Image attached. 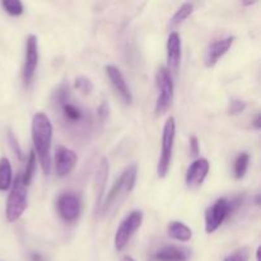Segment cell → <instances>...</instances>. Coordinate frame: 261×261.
Wrapping results in <instances>:
<instances>
[{
    "mask_svg": "<svg viewBox=\"0 0 261 261\" xmlns=\"http://www.w3.org/2000/svg\"><path fill=\"white\" fill-rule=\"evenodd\" d=\"M255 3H256V2H244L242 4H244V5H252V4H255Z\"/></svg>",
    "mask_w": 261,
    "mask_h": 261,
    "instance_id": "obj_34",
    "label": "cell"
},
{
    "mask_svg": "<svg viewBox=\"0 0 261 261\" xmlns=\"http://www.w3.org/2000/svg\"><path fill=\"white\" fill-rule=\"evenodd\" d=\"M176 137V121L175 117L170 116L165 122L162 133V144H161V155L157 165L158 177L163 178L167 176L170 170L171 161H172L173 144H175Z\"/></svg>",
    "mask_w": 261,
    "mask_h": 261,
    "instance_id": "obj_5",
    "label": "cell"
},
{
    "mask_svg": "<svg viewBox=\"0 0 261 261\" xmlns=\"http://www.w3.org/2000/svg\"><path fill=\"white\" fill-rule=\"evenodd\" d=\"M32 260L33 261H43V257L41 256L40 254H33L32 255Z\"/></svg>",
    "mask_w": 261,
    "mask_h": 261,
    "instance_id": "obj_31",
    "label": "cell"
},
{
    "mask_svg": "<svg viewBox=\"0 0 261 261\" xmlns=\"http://www.w3.org/2000/svg\"><path fill=\"white\" fill-rule=\"evenodd\" d=\"M121 261H135L134 259H133V257L132 256H125L124 257V259H122Z\"/></svg>",
    "mask_w": 261,
    "mask_h": 261,
    "instance_id": "obj_32",
    "label": "cell"
},
{
    "mask_svg": "<svg viewBox=\"0 0 261 261\" xmlns=\"http://www.w3.org/2000/svg\"><path fill=\"white\" fill-rule=\"evenodd\" d=\"M249 163H250V155L247 154L246 152H242L237 155L233 165L234 177H236L237 180H241V178L245 177V175H246L247 172V168H249Z\"/></svg>",
    "mask_w": 261,
    "mask_h": 261,
    "instance_id": "obj_20",
    "label": "cell"
},
{
    "mask_svg": "<svg viewBox=\"0 0 261 261\" xmlns=\"http://www.w3.org/2000/svg\"><path fill=\"white\" fill-rule=\"evenodd\" d=\"M53 103L68 129L73 130L76 134L88 132L92 124L89 111L74 101L69 91V86L63 83L58 87V89L54 92Z\"/></svg>",
    "mask_w": 261,
    "mask_h": 261,
    "instance_id": "obj_1",
    "label": "cell"
},
{
    "mask_svg": "<svg viewBox=\"0 0 261 261\" xmlns=\"http://www.w3.org/2000/svg\"><path fill=\"white\" fill-rule=\"evenodd\" d=\"M13 184L12 163L7 157L0 158V191H7Z\"/></svg>",
    "mask_w": 261,
    "mask_h": 261,
    "instance_id": "obj_19",
    "label": "cell"
},
{
    "mask_svg": "<svg viewBox=\"0 0 261 261\" xmlns=\"http://www.w3.org/2000/svg\"><path fill=\"white\" fill-rule=\"evenodd\" d=\"M2 5L5 12L12 17H18L24 12V7L19 0H4V2H2Z\"/></svg>",
    "mask_w": 261,
    "mask_h": 261,
    "instance_id": "obj_23",
    "label": "cell"
},
{
    "mask_svg": "<svg viewBox=\"0 0 261 261\" xmlns=\"http://www.w3.org/2000/svg\"><path fill=\"white\" fill-rule=\"evenodd\" d=\"M8 142H9L10 148H12L13 152L15 153V155H17L20 161L24 160V153H23V149L20 148L19 143H18L17 137H15L14 133H13L10 129L8 130Z\"/></svg>",
    "mask_w": 261,
    "mask_h": 261,
    "instance_id": "obj_25",
    "label": "cell"
},
{
    "mask_svg": "<svg viewBox=\"0 0 261 261\" xmlns=\"http://www.w3.org/2000/svg\"><path fill=\"white\" fill-rule=\"evenodd\" d=\"M38 65V40L37 36L28 35L25 38L24 63H23V83L25 87H30L35 78L36 69Z\"/></svg>",
    "mask_w": 261,
    "mask_h": 261,
    "instance_id": "obj_8",
    "label": "cell"
},
{
    "mask_svg": "<svg viewBox=\"0 0 261 261\" xmlns=\"http://www.w3.org/2000/svg\"><path fill=\"white\" fill-rule=\"evenodd\" d=\"M231 214L229 212V201L221 198L205 212V232L214 233L222 226L227 217Z\"/></svg>",
    "mask_w": 261,
    "mask_h": 261,
    "instance_id": "obj_9",
    "label": "cell"
},
{
    "mask_svg": "<svg viewBox=\"0 0 261 261\" xmlns=\"http://www.w3.org/2000/svg\"><path fill=\"white\" fill-rule=\"evenodd\" d=\"M189 255H190V252L185 247L167 245V246L161 247L155 252L154 259L157 261H188Z\"/></svg>",
    "mask_w": 261,
    "mask_h": 261,
    "instance_id": "obj_17",
    "label": "cell"
},
{
    "mask_svg": "<svg viewBox=\"0 0 261 261\" xmlns=\"http://www.w3.org/2000/svg\"><path fill=\"white\" fill-rule=\"evenodd\" d=\"M138 176V166L132 165L121 173L119 178L116 180V182L114 184V186L111 188V190L109 191V195L106 196L103 201H102V206L99 213L107 216V214L111 213L112 211L116 209L117 205H120L122 200H124L125 196L127 194L132 193V190L135 186V181H137Z\"/></svg>",
    "mask_w": 261,
    "mask_h": 261,
    "instance_id": "obj_3",
    "label": "cell"
},
{
    "mask_svg": "<svg viewBox=\"0 0 261 261\" xmlns=\"http://www.w3.org/2000/svg\"><path fill=\"white\" fill-rule=\"evenodd\" d=\"M256 260L260 261V247H257L256 250Z\"/></svg>",
    "mask_w": 261,
    "mask_h": 261,
    "instance_id": "obj_33",
    "label": "cell"
},
{
    "mask_svg": "<svg viewBox=\"0 0 261 261\" xmlns=\"http://www.w3.org/2000/svg\"><path fill=\"white\" fill-rule=\"evenodd\" d=\"M260 120H261V115L257 114L256 117H255V120H254V127H255V129H256V130H260V126H261Z\"/></svg>",
    "mask_w": 261,
    "mask_h": 261,
    "instance_id": "obj_30",
    "label": "cell"
},
{
    "mask_svg": "<svg viewBox=\"0 0 261 261\" xmlns=\"http://www.w3.org/2000/svg\"><path fill=\"white\" fill-rule=\"evenodd\" d=\"M246 102L242 101V99H232L231 102H229V106H228V114L232 115V116H234V115H240L242 114V112L246 110Z\"/></svg>",
    "mask_w": 261,
    "mask_h": 261,
    "instance_id": "obj_27",
    "label": "cell"
},
{
    "mask_svg": "<svg viewBox=\"0 0 261 261\" xmlns=\"http://www.w3.org/2000/svg\"><path fill=\"white\" fill-rule=\"evenodd\" d=\"M233 41L234 36H228V37L221 38V40H217L213 43H211L209 47L206 48L205 55H204V64H205L206 68H213L218 63L219 59L226 55L227 51L231 48V46L233 45Z\"/></svg>",
    "mask_w": 261,
    "mask_h": 261,
    "instance_id": "obj_15",
    "label": "cell"
},
{
    "mask_svg": "<svg viewBox=\"0 0 261 261\" xmlns=\"http://www.w3.org/2000/svg\"><path fill=\"white\" fill-rule=\"evenodd\" d=\"M193 10H194L193 3H184V4L181 5L177 10H176V13L173 14V17L171 18V22H170L171 27H175V25L181 24V23H182L184 20L189 17V15H191Z\"/></svg>",
    "mask_w": 261,
    "mask_h": 261,
    "instance_id": "obj_22",
    "label": "cell"
},
{
    "mask_svg": "<svg viewBox=\"0 0 261 261\" xmlns=\"http://www.w3.org/2000/svg\"><path fill=\"white\" fill-rule=\"evenodd\" d=\"M74 88L78 89L79 92H82V93L84 94H91L92 92H93V83H92V81L89 78H87V76H78V78H75V81H74Z\"/></svg>",
    "mask_w": 261,
    "mask_h": 261,
    "instance_id": "obj_24",
    "label": "cell"
},
{
    "mask_svg": "<svg viewBox=\"0 0 261 261\" xmlns=\"http://www.w3.org/2000/svg\"><path fill=\"white\" fill-rule=\"evenodd\" d=\"M27 209V188L22 181V176L18 175L13 181L12 189L8 195L7 206H5V217L7 221L14 223L22 217Z\"/></svg>",
    "mask_w": 261,
    "mask_h": 261,
    "instance_id": "obj_4",
    "label": "cell"
},
{
    "mask_svg": "<svg viewBox=\"0 0 261 261\" xmlns=\"http://www.w3.org/2000/svg\"><path fill=\"white\" fill-rule=\"evenodd\" d=\"M105 71H106L107 78L110 79L112 87H114V89L116 91V93L119 94L121 101L124 102L125 105L132 103L133 94H132V91H130L129 86H127L126 79H125L122 71L115 65H106L105 66Z\"/></svg>",
    "mask_w": 261,
    "mask_h": 261,
    "instance_id": "obj_12",
    "label": "cell"
},
{
    "mask_svg": "<svg viewBox=\"0 0 261 261\" xmlns=\"http://www.w3.org/2000/svg\"><path fill=\"white\" fill-rule=\"evenodd\" d=\"M58 212L61 219L68 223L75 222L81 213V200L73 193H65L58 199Z\"/></svg>",
    "mask_w": 261,
    "mask_h": 261,
    "instance_id": "obj_10",
    "label": "cell"
},
{
    "mask_svg": "<svg viewBox=\"0 0 261 261\" xmlns=\"http://www.w3.org/2000/svg\"><path fill=\"white\" fill-rule=\"evenodd\" d=\"M190 152L193 155H198L200 152V143H199L198 138L194 135L190 138Z\"/></svg>",
    "mask_w": 261,
    "mask_h": 261,
    "instance_id": "obj_29",
    "label": "cell"
},
{
    "mask_svg": "<svg viewBox=\"0 0 261 261\" xmlns=\"http://www.w3.org/2000/svg\"><path fill=\"white\" fill-rule=\"evenodd\" d=\"M143 223V212L133 211L129 216L124 218V221L117 227L116 233H115V249L117 251H121L129 244L133 234L140 228Z\"/></svg>",
    "mask_w": 261,
    "mask_h": 261,
    "instance_id": "obj_7",
    "label": "cell"
},
{
    "mask_svg": "<svg viewBox=\"0 0 261 261\" xmlns=\"http://www.w3.org/2000/svg\"><path fill=\"white\" fill-rule=\"evenodd\" d=\"M167 233L171 239L180 242H188L193 237V231H191L190 227H188L185 223L178 221H173L168 224Z\"/></svg>",
    "mask_w": 261,
    "mask_h": 261,
    "instance_id": "obj_18",
    "label": "cell"
},
{
    "mask_svg": "<svg viewBox=\"0 0 261 261\" xmlns=\"http://www.w3.org/2000/svg\"><path fill=\"white\" fill-rule=\"evenodd\" d=\"M211 168V163L206 158H196L186 171L185 182L189 189H198L203 185Z\"/></svg>",
    "mask_w": 261,
    "mask_h": 261,
    "instance_id": "obj_13",
    "label": "cell"
},
{
    "mask_svg": "<svg viewBox=\"0 0 261 261\" xmlns=\"http://www.w3.org/2000/svg\"><path fill=\"white\" fill-rule=\"evenodd\" d=\"M157 87H158V97L155 102V115L166 114L173 102L175 96V84H173L172 74L166 69V66H161L157 71Z\"/></svg>",
    "mask_w": 261,
    "mask_h": 261,
    "instance_id": "obj_6",
    "label": "cell"
},
{
    "mask_svg": "<svg viewBox=\"0 0 261 261\" xmlns=\"http://www.w3.org/2000/svg\"><path fill=\"white\" fill-rule=\"evenodd\" d=\"M109 112H110L109 105H107L106 101H102V103L99 105L98 109H97V115H98V119L103 122L105 120L107 119V116H109Z\"/></svg>",
    "mask_w": 261,
    "mask_h": 261,
    "instance_id": "obj_28",
    "label": "cell"
},
{
    "mask_svg": "<svg viewBox=\"0 0 261 261\" xmlns=\"http://www.w3.org/2000/svg\"><path fill=\"white\" fill-rule=\"evenodd\" d=\"M33 150L36 153L41 168L45 175L51 172V143H53L54 126L48 116L43 112L33 115L31 124Z\"/></svg>",
    "mask_w": 261,
    "mask_h": 261,
    "instance_id": "obj_2",
    "label": "cell"
},
{
    "mask_svg": "<svg viewBox=\"0 0 261 261\" xmlns=\"http://www.w3.org/2000/svg\"><path fill=\"white\" fill-rule=\"evenodd\" d=\"M166 50H167V66H166V69L171 74L176 73L178 70L181 61V37L175 31L168 36Z\"/></svg>",
    "mask_w": 261,
    "mask_h": 261,
    "instance_id": "obj_16",
    "label": "cell"
},
{
    "mask_svg": "<svg viewBox=\"0 0 261 261\" xmlns=\"http://www.w3.org/2000/svg\"><path fill=\"white\" fill-rule=\"evenodd\" d=\"M78 162V157L74 150L60 145L58 147L55 153V170L59 177H65L68 176Z\"/></svg>",
    "mask_w": 261,
    "mask_h": 261,
    "instance_id": "obj_14",
    "label": "cell"
},
{
    "mask_svg": "<svg viewBox=\"0 0 261 261\" xmlns=\"http://www.w3.org/2000/svg\"><path fill=\"white\" fill-rule=\"evenodd\" d=\"M27 165H25V168H24V172L22 173V181L23 184H24V186L27 188L28 185L31 184V181H32L33 178V175H35V171H36V166H37V157H36V153L35 150H31L30 154H28V158H27Z\"/></svg>",
    "mask_w": 261,
    "mask_h": 261,
    "instance_id": "obj_21",
    "label": "cell"
},
{
    "mask_svg": "<svg viewBox=\"0 0 261 261\" xmlns=\"http://www.w3.org/2000/svg\"><path fill=\"white\" fill-rule=\"evenodd\" d=\"M249 249H247V247H241V249L236 250V251L232 252L231 255H228L223 261H249Z\"/></svg>",
    "mask_w": 261,
    "mask_h": 261,
    "instance_id": "obj_26",
    "label": "cell"
},
{
    "mask_svg": "<svg viewBox=\"0 0 261 261\" xmlns=\"http://www.w3.org/2000/svg\"><path fill=\"white\" fill-rule=\"evenodd\" d=\"M109 161L102 158L94 173V213L98 214L102 206V199H103L105 191H106L107 178H109Z\"/></svg>",
    "mask_w": 261,
    "mask_h": 261,
    "instance_id": "obj_11",
    "label": "cell"
}]
</instances>
